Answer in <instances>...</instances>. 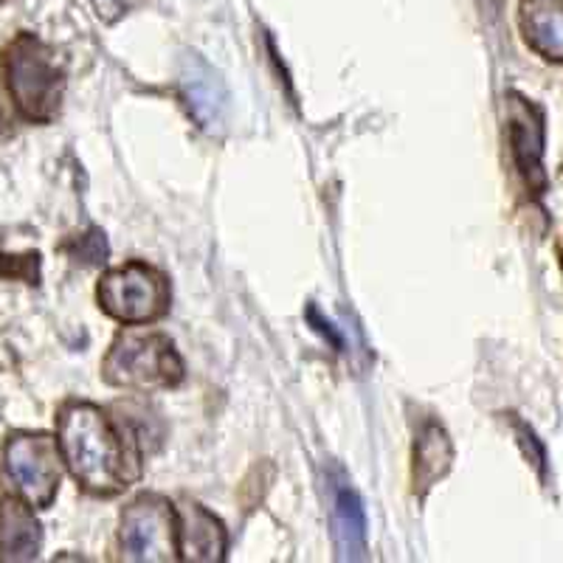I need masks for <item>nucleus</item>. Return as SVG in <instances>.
Returning <instances> with one entry per match:
<instances>
[{
    "instance_id": "obj_1",
    "label": "nucleus",
    "mask_w": 563,
    "mask_h": 563,
    "mask_svg": "<svg viewBox=\"0 0 563 563\" xmlns=\"http://www.w3.org/2000/svg\"><path fill=\"white\" fill-rule=\"evenodd\" d=\"M57 449L70 476L93 496H115L141 476L139 440L124 437L93 404L68 400L59 409Z\"/></svg>"
},
{
    "instance_id": "obj_2",
    "label": "nucleus",
    "mask_w": 563,
    "mask_h": 563,
    "mask_svg": "<svg viewBox=\"0 0 563 563\" xmlns=\"http://www.w3.org/2000/svg\"><path fill=\"white\" fill-rule=\"evenodd\" d=\"M3 77L9 99L26 122L48 124L57 119L65 93V70L48 43L20 32L3 48Z\"/></svg>"
},
{
    "instance_id": "obj_3",
    "label": "nucleus",
    "mask_w": 563,
    "mask_h": 563,
    "mask_svg": "<svg viewBox=\"0 0 563 563\" xmlns=\"http://www.w3.org/2000/svg\"><path fill=\"white\" fill-rule=\"evenodd\" d=\"M102 378L119 389H173L184 380V361L167 335L124 330L110 346Z\"/></svg>"
},
{
    "instance_id": "obj_4",
    "label": "nucleus",
    "mask_w": 563,
    "mask_h": 563,
    "mask_svg": "<svg viewBox=\"0 0 563 563\" xmlns=\"http://www.w3.org/2000/svg\"><path fill=\"white\" fill-rule=\"evenodd\" d=\"M99 308L122 324H153L169 310V282L147 263H128L99 279Z\"/></svg>"
},
{
    "instance_id": "obj_5",
    "label": "nucleus",
    "mask_w": 563,
    "mask_h": 563,
    "mask_svg": "<svg viewBox=\"0 0 563 563\" xmlns=\"http://www.w3.org/2000/svg\"><path fill=\"white\" fill-rule=\"evenodd\" d=\"M59 456L57 440L43 431H18L3 442V471L26 505L45 510L59 493Z\"/></svg>"
},
{
    "instance_id": "obj_6",
    "label": "nucleus",
    "mask_w": 563,
    "mask_h": 563,
    "mask_svg": "<svg viewBox=\"0 0 563 563\" xmlns=\"http://www.w3.org/2000/svg\"><path fill=\"white\" fill-rule=\"evenodd\" d=\"M505 128L510 144L512 167L519 169L521 180L532 195H544L550 178L544 169L547 147V115L541 104L521 97L519 90L505 93Z\"/></svg>"
},
{
    "instance_id": "obj_7",
    "label": "nucleus",
    "mask_w": 563,
    "mask_h": 563,
    "mask_svg": "<svg viewBox=\"0 0 563 563\" xmlns=\"http://www.w3.org/2000/svg\"><path fill=\"white\" fill-rule=\"evenodd\" d=\"M122 555L128 561H175V510L161 496H139L122 512Z\"/></svg>"
},
{
    "instance_id": "obj_8",
    "label": "nucleus",
    "mask_w": 563,
    "mask_h": 563,
    "mask_svg": "<svg viewBox=\"0 0 563 563\" xmlns=\"http://www.w3.org/2000/svg\"><path fill=\"white\" fill-rule=\"evenodd\" d=\"M178 93L186 113L192 115L200 130L218 133L223 128L225 113H229V90L218 70L198 54H186L180 59Z\"/></svg>"
},
{
    "instance_id": "obj_9",
    "label": "nucleus",
    "mask_w": 563,
    "mask_h": 563,
    "mask_svg": "<svg viewBox=\"0 0 563 563\" xmlns=\"http://www.w3.org/2000/svg\"><path fill=\"white\" fill-rule=\"evenodd\" d=\"M175 544H178L180 561H223L229 536H225L223 521L214 519L206 507L184 499L175 510Z\"/></svg>"
},
{
    "instance_id": "obj_10",
    "label": "nucleus",
    "mask_w": 563,
    "mask_h": 563,
    "mask_svg": "<svg viewBox=\"0 0 563 563\" xmlns=\"http://www.w3.org/2000/svg\"><path fill=\"white\" fill-rule=\"evenodd\" d=\"M330 519H333L335 550L341 561H364L366 558V516L361 507L358 493L352 490L350 479L339 465H333L330 476Z\"/></svg>"
},
{
    "instance_id": "obj_11",
    "label": "nucleus",
    "mask_w": 563,
    "mask_h": 563,
    "mask_svg": "<svg viewBox=\"0 0 563 563\" xmlns=\"http://www.w3.org/2000/svg\"><path fill=\"white\" fill-rule=\"evenodd\" d=\"M43 550V527L34 519L32 505L18 496L0 499V561H37Z\"/></svg>"
},
{
    "instance_id": "obj_12",
    "label": "nucleus",
    "mask_w": 563,
    "mask_h": 563,
    "mask_svg": "<svg viewBox=\"0 0 563 563\" xmlns=\"http://www.w3.org/2000/svg\"><path fill=\"white\" fill-rule=\"evenodd\" d=\"M519 29L530 52L563 65V0H521Z\"/></svg>"
},
{
    "instance_id": "obj_13",
    "label": "nucleus",
    "mask_w": 563,
    "mask_h": 563,
    "mask_svg": "<svg viewBox=\"0 0 563 563\" xmlns=\"http://www.w3.org/2000/svg\"><path fill=\"white\" fill-rule=\"evenodd\" d=\"M454 465V442L440 422L426 420L415 440V493L426 499V493L445 479Z\"/></svg>"
},
{
    "instance_id": "obj_14",
    "label": "nucleus",
    "mask_w": 563,
    "mask_h": 563,
    "mask_svg": "<svg viewBox=\"0 0 563 563\" xmlns=\"http://www.w3.org/2000/svg\"><path fill=\"white\" fill-rule=\"evenodd\" d=\"M505 417H507V422H510V431H512V437H516V442H519V449H521V454H525V460L530 462L532 471L538 474V479L547 485V482H550V460H547L544 442L538 440L536 431H532L519 415H505Z\"/></svg>"
},
{
    "instance_id": "obj_15",
    "label": "nucleus",
    "mask_w": 563,
    "mask_h": 563,
    "mask_svg": "<svg viewBox=\"0 0 563 563\" xmlns=\"http://www.w3.org/2000/svg\"><path fill=\"white\" fill-rule=\"evenodd\" d=\"M0 276L3 279H20L26 285L40 282V254H9L0 249Z\"/></svg>"
},
{
    "instance_id": "obj_16",
    "label": "nucleus",
    "mask_w": 563,
    "mask_h": 563,
    "mask_svg": "<svg viewBox=\"0 0 563 563\" xmlns=\"http://www.w3.org/2000/svg\"><path fill=\"white\" fill-rule=\"evenodd\" d=\"M74 256H79V260L88 265L104 263V256H108V243H104L102 231H90V234L79 238V243L74 245Z\"/></svg>"
},
{
    "instance_id": "obj_17",
    "label": "nucleus",
    "mask_w": 563,
    "mask_h": 563,
    "mask_svg": "<svg viewBox=\"0 0 563 563\" xmlns=\"http://www.w3.org/2000/svg\"><path fill=\"white\" fill-rule=\"evenodd\" d=\"M90 3H93V9H97V14L104 23H115L122 14L130 12L139 0H90Z\"/></svg>"
},
{
    "instance_id": "obj_18",
    "label": "nucleus",
    "mask_w": 563,
    "mask_h": 563,
    "mask_svg": "<svg viewBox=\"0 0 563 563\" xmlns=\"http://www.w3.org/2000/svg\"><path fill=\"white\" fill-rule=\"evenodd\" d=\"M308 319H310V324H313V330H316V333H321V335H324V339L330 341V344H333L335 350H339V352H344V350H346V344H344V335H341L339 330H335V327L330 324V321H327V319H321V313H319V310L313 308V305H310V308H308Z\"/></svg>"
},
{
    "instance_id": "obj_19",
    "label": "nucleus",
    "mask_w": 563,
    "mask_h": 563,
    "mask_svg": "<svg viewBox=\"0 0 563 563\" xmlns=\"http://www.w3.org/2000/svg\"><path fill=\"white\" fill-rule=\"evenodd\" d=\"M12 130V99L0 93V135Z\"/></svg>"
},
{
    "instance_id": "obj_20",
    "label": "nucleus",
    "mask_w": 563,
    "mask_h": 563,
    "mask_svg": "<svg viewBox=\"0 0 563 563\" xmlns=\"http://www.w3.org/2000/svg\"><path fill=\"white\" fill-rule=\"evenodd\" d=\"M558 260H561V268H563V240H561V245H558Z\"/></svg>"
},
{
    "instance_id": "obj_21",
    "label": "nucleus",
    "mask_w": 563,
    "mask_h": 563,
    "mask_svg": "<svg viewBox=\"0 0 563 563\" xmlns=\"http://www.w3.org/2000/svg\"><path fill=\"white\" fill-rule=\"evenodd\" d=\"M0 3H3V0H0Z\"/></svg>"
}]
</instances>
